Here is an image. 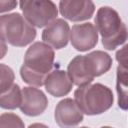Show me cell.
Masks as SVG:
<instances>
[{"mask_svg":"<svg viewBox=\"0 0 128 128\" xmlns=\"http://www.w3.org/2000/svg\"><path fill=\"white\" fill-rule=\"evenodd\" d=\"M36 29L18 12L0 15V37L14 47H25L36 38Z\"/></svg>","mask_w":128,"mask_h":128,"instance_id":"4","label":"cell"},{"mask_svg":"<svg viewBox=\"0 0 128 128\" xmlns=\"http://www.w3.org/2000/svg\"><path fill=\"white\" fill-rule=\"evenodd\" d=\"M74 101L83 114L95 116L103 114L113 106L114 95L108 86L90 83L74 91Z\"/></svg>","mask_w":128,"mask_h":128,"instance_id":"3","label":"cell"},{"mask_svg":"<svg viewBox=\"0 0 128 128\" xmlns=\"http://www.w3.org/2000/svg\"><path fill=\"white\" fill-rule=\"evenodd\" d=\"M82 61L86 73L93 80L95 77L107 73L113 63L112 57L102 50H95L86 55H82Z\"/></svg>","mask_w":128,"mask_h":128,"instance_id":"11","label":"cell"},{"mask_svg":"<svg viewBox=\"0 0 128 128\" xmlns=\"http://www.w3.org/2000/svg\"><path fill=\"white\" fill-rule=\"evenodd\" d=\"M17 5H18L17 1H13V0H0V13L9 12V11L13 10L14 8H16Z\"/></svg>","mask_w":128,"mask_h":128,"instance_id":"19","label":"cell"},{"mask_svg":"<svg viewBox=\"0 0 128 128\" xmlns=\"http://www.w3.org/2000/svg\"><path fill=\"white\" fill-rule=\"evenodd\" d=\"M22 101L20 86L13 83L5 92L0 94V108L6 110H14L19 108Z\"/></svg>","mask_w":128,"mask_h":128,"instance_id":"14","label":"cell"},{"mask_svg":"<svg viewBox=\"0 0 128 128\" xmlns=\"http://www.w3.org/2000/svg\"><path fill=\"white\" fill-rule=\"evenodd\" d=\"M58 7L61 16L72 22L89 20L95 12V4L90 0H61Z\"/></svg>","mask_w":128,"mask_h":128,"instance_id":"9","label":"cell"},{"mask_svg":"<svg viewBox=\"0 0 128 128\" xmlns=\"http://www.w3.org/2000/svg\"><path fill=\"white\" fill-rule=\"evenodd\" d=\"M69 35L70 27L68 22L62 18H56L44 28L41 38L53 50H60L67 46Z\"/></svg>","mask_w":128,"mask_h":128,"instance_id":"10","label":"cell"},{"mask_svg":"<svg viewBox=\"0 0 128 128\" xmlns=\"http://www.w3.org/2000/svg\"><path fill=\"white\" fill-rule=\"evenodd\" d=\"M54 119L60 128H74L83 121L84 114L74 99L64 98L60 100L55 107Z\"/></svg>","mask_w":128,"mask_h":128,"instance_id":"8","label":"cell"},{"mask_svg":"<svg viewBox=\"0 0 128 128\" xmlns=\"http://www.w3.org/2000/svg\"><path fill=\"white\" fill-rule=\"evenodd\" d=\"M0 128H25V125L17 114L5 112L0 114Z\"/></svg>","mask_w":128,"mask_h":128,"instance_id":"17","label":"cell"},{"mask_svg":"<svg viewBox=\"0 0 128 128\" xmlns=\"http://www.w3.org/2000/svg\"><path fill=\"white\" fill-rule=\"evenodd\" d=\"M28 128H49V127L43 123H33V124H30Z\"/></svg>","mask_w":128,"mask_h":128,"instance_id":"21","label":"cell"},{"mask_svg":"<svg viewBox=\"0 0 128 128\" xmlns=\"http://www.w3.org/2000/svg\"><path fill=\"white\" fill-rule=\"evenodd\" d=\"M100 128H113V127H111V126H102Z\"/></svg>","mask_w":128,"mask_h":128,"instance_id":"22","label":"cell"},{"mask_svg":"<svg viewBox=\"0 0 128 128\" xmlns=\"http://www.w3.org/2000/svg\"><path fill=\"white\" fill-rule=\"evenodd\" d=\"M80 128H89V127H86V126H83V127H80Z\"/></svg>","mask_w":128,"mask_h":128,"instance_id":"23","label":"cell"},{"mask_svg":"<svg viewBox=\"0 0 128 128\" xmlns=\"http://www.w3.org/2000/svg\"><path fill=\"white\" fill-rule=\"evenodd\" d=\"M127 69L118 65L116 70V90L118 94V106L122 110H127Z\"/></svg>","mask_w":128,"mask_h":128,"instance_id":"15","label":"cell"},{"mask_svg":"<svg viewBox=\"0 0 128 128\" xmlns=\"http://www.w3.org/2000/svg\"><path fill=\"white\" fill-rule=\"evenodd\" d=\"M94 23L98 34L101 36L102 45L106 50H115L126 42L128 36L126 24L112 7H100L96 12Z\"/></svg>","mask_w":128,"mask_h":128,"instance_id":"2","label":"cell"},{"mask_svg":"<svg viewBox=\"0 0 128 128\" xmlns=\"http://www.w3.org/2000/svg\"><path fill=\"white\" fill-rule=\"evenodd\" d=\"M19 7L23 17L34 28L46 27L58 15V8L51 0H22Z\"/></svg>","mask_w":128,"mask_h":128,"instance_id":"5","label":"cell"},{"mask_svg":"<svg viewBox=\"0 0 128 128\" xmlns=\"http://www.w3.org/2000/svg\"><path fill=\"white\" fill-rule=\"evenodd\" d=\"M15 80V74L11 67L0 63V94L5 92Z\"/></svg>","mask_w":128,"mask_h":128,"instance_id":"16","label":"cell"},{"mask_svg":"<svg viewBox=\"0 0 128 128\" xmlns=\"http://www.w3.org/2000/svg\"><path fill=\"white\" fill-rule=\"evenodd\" d=\"M44 86L50 95L59 98L64 97L71 92L73 83L66 71L60 68H55L46 76Z\"/></svg>","mask_w":128,"mask_h":128,"instance_id":"12","label":"cell"},{"mask_svg":"<svg viewBox=\"0 0 128 128\" xmlns=\"http://www.w3.org/2000/svg\"><path fill=\"white\" fill-rule=\"evenodd\" d=\"M127 45H124L121 49L116 52V60L119 63V66L127 69Z\"/></svg>","mask_w":128,"mask_h":128,"instance_id":"18","label":"cell"},{"mask_svg":"<svg viewBox=\"0 0 128 128\" xmlns=\"http://www.w3.org/2000/svg\"><path fill=\"white\" fill-rule=\"evenodd\" d=\"M22 101L20 111L30 117H36L45 112L48 107V98L45 93L36 87L26 86L21 90Z\"/></svg>","mask_w":128,"mask_h":128,"instance_id":"6","label":"cell"},{"mask_svg":"<svg viewBox=\"0 0 128 128\" xmlns=\"http://www.w3.org/2000/svg\"><path fill=\"white\" fill-rule=\"evenodd\" d=\"M8 52V46L7 43L0 37V60L3 59Z\"/></svg>","mask_w":128,"mask_h":128,"instance_id":"20","label":"cell"},{"mask_svg":"<svg viewBox=\"0 0 128 128\" xmlns=\"http://www.w3.org/2000/svg\"><path fill=\"white\" fill-rule=\"evenodd\" d=\"M66 72L70 80L72 81L73 85H76L78 87L90 84L93 81V79L90 78L85 71V68L83 66V61H82V55L75 56L69 62Z\"/></svg>","mask_w":128,"mask_h":128,"instance_id":"13","label":"cell"},{"mask_svg":"<svg viewBox=\"0 0 128 128\" xmlns=\"http://www.w3.org/2000/svg\"><path fill=\"white\" fill-rule=\"evenodd\" d=\"M69 40L72 47L79 52L93 49L98 43V32L91 22L75 24L70 29Z\"/></svg>","mask_w":128,"mask_h":128,"instance_id":"7","label":"cell"},{"mask_svg":"<svg viewBox=\"0 0 128 128\" xmlns=\"http://www.w3.org/2000/svg\"><path fill=\"white\" fill-rule=\"evenodd\" d=\"M55 52L44 42H34L26 50L23 65L20 67L22 80L32 87L44 85L46 76L54 66Z\"/></svg>","mask_w":128,"mask_h":128,"instance_id":"1","label":"cell"}]
</instances>
